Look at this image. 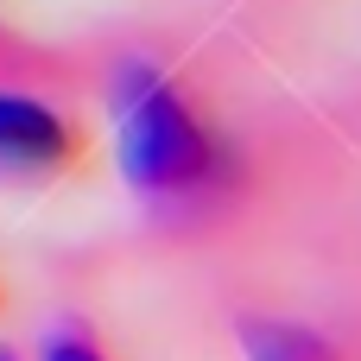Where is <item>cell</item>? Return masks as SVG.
<instances>
[{"mask_svg":"<svg viewBox=\"0 0 361 361\" xmlns=\"http://www.w3.org/2000/svg\"><path fill=\"white\" fill-rule=\"evenodd\" d=\"M114 152L127 184L159 209H197L222 190V140L184 82L146 57L121 63L114 76Z\"/></svg>","mask_w":361,"mask_h":361,"instance_id":"cell-1","label":"cell"},{"mask_svg":"<svg viewBox=\"0 0 361 361\" xmlns=\"http://www.w3.org/2000/svg\"><path fill=\"white\" fill-rule=\"evenodd\" d=\"M89 159L82 127L19 89H0V184H57L76 178Z\"/></svg>","mask_w":361,"mask_h":361,"instance_id":"cell-2","label":"cell"},{"mask_svg":"<svg viewBox=\"0 0 361 361\" xmlns=\"http://www.w3.org/2000/svg\"><path fill=\"white\" fill-rule=\"evenodd\" d=\"M247 361H343V349L305 324H247L241 330Z\"/></svg>","mask_w":361,"mask_h":361,"instance_id":"cell-3","label":"cell"},{"mask_svg":"<svg viewBox=\"0 0 361 361\" xmlns=\"http://www.w3.org/2000/svg\"><path fill=\"white\" fill-rule=\"evenodd\" d=\"M44 361H108V349L95 336H82V330H57L44 343Z\"/></svg>","mask_w":361,"mask_h":361,"instance_id":"cell-4","label":"cell"},{"mask_svg":"<svg viewBox=\"0 0 361 361\" xmlns=\"http://www.w3.org/2000/svg\"><path fill=\"white\" fill-rule=\"evenodd\" d=\"M0 361H13V355H0Z\"/></svg>","mask_w":361,"mask_h":361,"instance_id":"cell-5","label":"cell"}]
</instances>
